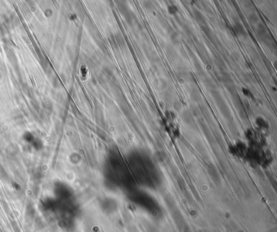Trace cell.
<instances>
[{
	"mask_svg": "<svg viewBox=\"0 0 277 232\" xmlns=\"http://www.w3.org/2000/svg\"><path fill=\"white\" fill-rule=\"evenodd\" d=\"M127 163L135 183L150 189L159 187L161 184L159 170L146 153L133 150L128 156Z\"/></svg>",
	"mask_w": 277,
	"mask_h": 232,
	"instance_id": "1",
	"label": "cell"
},
{
	"mask_svg": "<svg viewBox=\"0 0 277 232\" xmlns=\"http://www.w3.org/2000/svg\"><path fill=\"white\" fill-rule=\"evenodd\" d=\"M110 174L113 183L125 191L135 188V182L132 177L127 162L118 153H115L111 161Z\"/></svg>",
	"mask_w": 277,
	"mask_h": 232,
	"instance_id": "2",
	"label": "cell"
},
{
	"mask_svg": "<svg viewBox=\"0 0 277 232\" xmlns=\"http://www.w3.org/2000/svg\"><path fill=\"white\" fill-rule=\"evenodd\" d=\"M127 192L128 199L133 204L142 208V210H145L153 216H156L159 214V205L155 200V198H153L148 193L136 188H133Z\"/></svg>",
	"mask_w": 277,
	"mask_h": 232,
	"instance_id": "3",
	"label": "cell"
}]
</instances>
